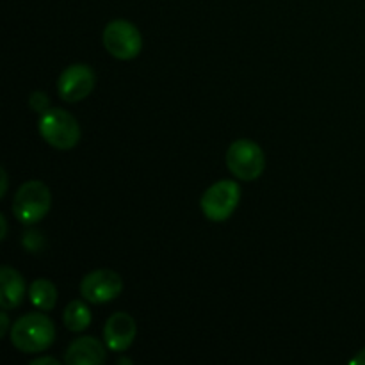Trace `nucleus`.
I'll use <instances>...</instances> for the list:
<instances>
[{"mask_svg":"<svg viewBox=\"0 0 365 365\" xmlns=\"http://www.w3.org/2000/svg\"><path fill=\"white\" fill-rule=\"evenodd\" d=\"M56 341L52 319L41 312H31L11 327V344L21 353H41Z\"/></svg>","mask_w":365,"mask_h":365,"instance_id":"nucleus-1","label":"nucleus"},{"mask_svg":"<svg viewBox=\"0 0 365 365\" xmlns=\"http://www.w3.org/2000/svg\"><path fill=\"white\" fill-rule=\"evenodd\" d=\"M38 130L41 138L57 150H71L81 141V125L64 109L50 107L39 114Z\"/></svg>","mask_w":365,"mask_h":365,"instance_id":"nucleus-2","label":"nucleus"},{"mask_svg":"<svg viewBox=\"0 0 365 365\" xmlns=\"http://www.w3.org/2000/svg\"><path fill=\"white\" fill-rule=\"evenodd\" d=\"M52 205L50 189L39 180H29L20 185L13 200V214L21 225H34L48 214Z\"/></svg>","mask_w":365,"mask_h":365,"instance_id":"nucleus-3","label":"nucleus"},{"mask_svg":"<svg viewBox=\"0 0 365 365\" xmlns=\"http://www.w3.org/2000/svg\"><path fill=\"white\" fill-rule=\"evenodd\" d=\"M227 168L239 180H257L266 168V155L257 143L250 139H237L228 146Z\"/></svg>","mask_w":365,"mask_h":365,"instance_id":"nucleus-4","label":"nucleus"},{"mask_svg":"<svg viewBox=\"0 0 365 365\" xmlns=\"http://www.w3.org/2000/svg\"><path fill=\"white\" fill-rule=\"evenodd\" d=\"M241 200V185L234 180H220L210 185L200 200L203 214L214 223L228 220Z\"/></svg>","mask_w":365,"mask_h":365,"instance_id":"nucleus-5","label":"nucleus"},{"mask_svg":"<svg viewBox=\"0 0 365 365\" xmlns=\"http://www.w3.org/2000/svg\"><path fill=\"white\" fill-rule=\"evenodd\" d=\"M103 46L113 57L130 61L143 48V36L134 24L127 20H113L103 29Z\"/></svg>","mask_w":365,"mask_h":365,"instance_id":"nucleus-6","label":"nucleus"},{"mask_svg":"<svg viewBox=\"0 0 365 365\" xmlns=\"http://www.w3.org/2000/svg\"><path fill=\"white\" fill-rule=\"evenodd\" d=\"M123 291V280L113 269H96L86 274L81 282V294L86 302L107 303L116 299Z\"/></svg>","mask_w":365,"mask_h":365,"instance_id":"nucleus-7","label":"nucleus"},{"mask_svg":"<svg viewBox=\"0 0 365 365\" xmlns=\"http://www.w3.org/2000/svg\"><path fill=\"white\" fill-rule=\"evenodd\" d=\"M95 71L88 64H71L61 73L57 81V93L68 103L88 98L95 89Z\"/></svg>","mask_w":365,"mask_h":365,"instance_id":"nucleus-8","label":"nucleus"},{"mask_svg":"<svg viewBox=\"0 0 365 365\" xmlns=\"http://www.w3.org/2000/svg\"><path fill=\"white\" fill-rule=\"evenodd\" d=\"M138 327H135L134 317L125 312H116L107 319L103 327V342L110 351L123 353L134 342Z\"/></svg>","mask_w":365,"mask_h":365,"instance_id":"nucleus-9","label":"nucleus"},{"mask_svg":"<svg viewBox=\"0 0 365 365\" xmlns=\"http://www.w3.org/2000/svg\"><path fill=\"white\" fill-rule=\"evenodd\" d=\"M106 348L95 337L75 339L64 355V362L68 365H100L106 362Z\"/></svg>","mask_w":365,"mask_h":365,"instance_id":"nucleus-10","label":"nucleus"},{"mask_svg":"<svg viewBox=\"0 0 365 365\" xmlns=\"http://www.w3.org/2000/svg\"><path fill=\"white\" fill-rule=\"evenodd\" d=\"M27 284L16 269L4 266L0 269V305L4 310H13L24 302Z\"/></svg>","mask_w":365,"mask_h":365,"instance_id":"nucleus-11","label":"nucleus"},{"mask_svg":"<svg viewBox=\"0 0 365 365\" xmlns=\"http://www.w3.org/2000/svg\"><path fill=\"white\" fill-rule=\"evenodd\" d=\"M29 298L36 309L50 312L57 303V287L46 278H38L29 287Z\"/></svg>","mask_w":365,"mask_h":365,"instance_id":"nucleus-12","label":"nucleus"},{"mask_svg":"<svg viewBox=\"0 0 365 365\" xmlns=\"http://www.w3.org/2000/svg\"><path fill=\"white\" fill-rule=\"evenodd\" d=\"M64 327L70 331H84L86 328L91 324V312L86 307L84 302L81 299H73L71 303H68V307L64 309L63 314Z\"/></svg>","mask_w":365,"mask_h":365,"instance_id":"nucleus-13","label":"nucleus"},{"mask_svg":"<svg viewBox=\"0 0 365 365\" xmlns=\"http://www.w3.org/2000/svg\"><path fill=\"white\" fill-rule=\"evenodd\" d=\"M29 106H31L38 114H43L45 110L50 109V100L48 96H46V93L36 91L32 93L31 98H29Z\"/></svg>","mask_w":365,"mask_h":365,"instance_id":"nucleus-14","label":"nucleus"},{"mask_svg":"<svg viewBox=\"0 0 365 365\" xmlns=\"http://www.w3.org/2000/svg\"><path fill=\"white\" fill-rule=\"evenodd\" d=\"M24 246L32 253H38L43 246V235L39 232H27L24 235Z\"/></svg>","mask_w":365,"mask_h":365,"instance_id":"nucleus-15","label":"nucleus"},{"mask_svg":"<svg viewBox=\"0 0 365 365\" xmlns=\"http://www.w3.org/2000/svg\"><path fill=\"white\" fill-rule=\"evenodd\" d=\"M43 364H52V365H59L56 359H48V356H43V359H38V360H32L31 365H43Z\"/></svg>","mask_w":365,"mask_h":365,"instance_id":"nucleus-16","label":"nucleus"},{"mask_svg":"<svg viewBox=\"0 0 365 365\" xmlns=\"http://www.w3.org/2000/svg\"><path fill=\"white\" fill-rule=\"evenodd\" d=\"M0 321H2V330H0V335H6V331H7V328H9V319H7V314H6V310H4L2 312V316H0Z\"/></svg>","mask_w":365,"mask_h":365,"instance_id":"nucleus-17","label":"nucleus"},{"mask_svg":"<svg viewBox=\"0 0 365 365\" xmlns=\"http://www.w3.org/2000/svg\"><path fill=\"white\" fill-rule=\"evenodd\" d=\"M351 365H365V348L351 360Z\"/></svg>","mask_w":365,"mask_h":365,"instance_id":"nucleus-18","label":"nucleus"},{"mask_svg":"<svg viewBox=\"0 0 365 365\" xmlns=\"http://www.w3.org/2000/svg\"><path fill=\"white\" fill-rule=\"evenodd\" d=\"M6 191H7V173H6V170H4L2 168V192H0V196H6Z\"/></svg>","mask_w":365,"mask_h":365,"instance_id":"nucleus-19","label":"nucleus"},{"mask_svg":"<svg viewBox=\"0 0 365 365\" xmlns=\"http://www.w3.org/2000/svg\"><path fill=\"white\" fill-rule=\"evenodd\" d=\"M0 225H2V235H0V239H6V235H7V221H6V217H4V216H0Z\"/></svg>","mask_w":365,"mask_h":365,"instance_id":"nucleus-20","label":"nucleus"}]
</instances>
